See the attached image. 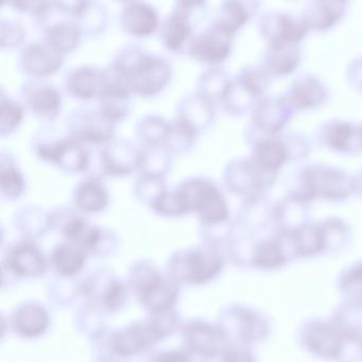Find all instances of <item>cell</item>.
<instances>
[{
	"label": "cell",
	"instance_id": "6da1fadb",
	"mask_svg": "<svg viewBox=\"0 0 362 362\" xmlns=\"http://www.w3.org/2000/svg\"><path fill=\"white\" fill-rule=\"evenodd\" d=\"M108 69L118 76L133 95L154 98L161 95L172 78L169 62L152 55L138 46H128L118 51Z\"/></svg>",
	"mask_w": 362,
	"mask_h": 362
},
{
	"label": "cell",
	"instance_id": "7a4b0ae2",
	"mask_svg": "<svg viewBox=\"0 0 362 362\" xmlns=\"http://www.w3.org/2000/svg\"><path fill=\"white\" fill-rule=\"evenodd\" d=\"M34 156L68 175L89 173L91 170V153L89 146L69 136L66 129H55L38 131L32 138Z\"/></svg>",
	"mask_w": 362,
	"mask_h": 362
},
{
	"label": "cell",
	"instance_id": "3957f363",
	"mask_svg": "<svg viewBox=\"0 0 362 362\" xmlns=\"http://www.w3.org/2000/svg\"><path fill=\"white\" fill-rule=\"evenodd\" d=\"M223 266L225 257L201 244L174 251L168 259L166 274L179 284L202 285L218 276Z\"/></svg>",
	"mask_w": 362,
	"mask_h": 362
},
{
	"label": "cell",
	"instance_id": "277c9868",
	"mask_svg": "<svg viewBox=\"0 0 362 362\" xmlns=\"http://www.w3.org/2000/svg\"><path fill=\"white\" fill-rule=\"evenodd\" d=\"M129 284L153 314L171 310L179 297V283L148 259H140L129 270Z\"/></svg>",
	"mask_w": 362,
	"mask_h": 362
},
{
	"label": "cell",
	"instance_id": "5b68a950",
	"mask_svg": "<svg viewBox=\"0 0 362 362\" xmlns=\"http://www.w3.org/2000/svg\"><path fill=\"white\" fill-rule=\"evenodd\" d=\"M188 209L202 226L230 221L229 204L220 187L206 177L187 178L176 187Z\"/></svg>",
	"mask_w": 362,
	"mask_h": 362
},
{
	"label": "cell",
	"instance_id": "8992f818",
	"mask_svg": "<svg viewBox=\"0 0 362 362\" xmlns=\"http://www.w3.org/2000/svg\"><path fill=\"white\" fill-rule=\"evenodd\" d=\"M116 125L97 108L78 107L66 119L65 129L77 141L89 148H101L116 138Z\"/></svg>",
	"mask_w": 362,
	"mask_h": 362
},
{
	"label": "cell",
	"instance_id": "52a82bcc",
	"mask_svg": "<svg viewBox=\"0 0 362 362\" xmlns=\"http://www.w3.org/2000/svg\"><path fill=\"white\" fill-rule=\"evenodd\" d=\"M353 192L352 180L335 168L312 165L301 174V194L310 202L316 198L341 200Z\"/></svg>",
	"mask_w": 362,
	"mask_h": 362
},
{
	"label": "cell",
	"instance_id": "ba28073f",
	"mask_svg": "<svg viewBox=\"0 0 362 362\" xmlns=\"http://www.w3.org/2000/svg\"><path fill=\"white\" fill-rule=\"evenodd\" d=\"M276 174L259 169L251 159H234L227 163L222 180L227 189L244 202L261 197L264 189L276 180Z\"/></svg>",
	"mask_w": 362,
	"mask_h": 362
},
{
	"label": "cell",
	"instance_id": "9c48e42d",
	"mask_svg": "<svg viewBox=\"0 0 362 362\" xmlns=\"http://www.w3.org/2000/svg\"><path fill=\"white\" fill-rule=\"evenodd\" d=\"M98 152V170L94 175L100 177L125 178L138 173L142 148L134 142L114 138Z\"/></svg>",
	"mask_w": 362,
	"mask_h": 362
},
{
	"label": "cell",
	"instance_id": "30bf717a",
	"mask_svg": "<svg viewBox=\"0 0 362 362\" xmlns=\"http://www.w3.org/2000/svg\"><path fill=\"white\" fill-rule=\"evenodd\" d=\"M2 270L19 279H38L44 276L50 267L48 257L34 240L13 243L2 257Z\"/></svg>",
	"mask_w": 362,
	"mask_h": 362
},
{
	"label": "cell",
	"instance_id": "8fae6325",
	"mask_svg": "<svg viewBox=\"0 0 362 362\" xmlns=\"http://www.w3.org/2000/svg\"><path fill=\"white\" fill-rule=\"evenodd\" d=\"M21 103L26 110L43 122H53L63 110L61 93L50 83L30 78L21 87Z\"/></svg>",
	"mask_w": 362,
	"mask_h": 362
},
{
	"label": "cell",
	"instance_id": "7c38bea8",
	"mask_svg": "<svg viewBox=\"0 0 362 362\" xmlns=\"http://www.w3.org/2000/svg\"><path fill=\"white\" fill-rule=\"evenodd\" d=\"M233 33L214 23L208 30L193 36L186 54L210 67H218L229 57Z\"/></svg>",
	"mask_w": 362,
	"mask_h": 362
},
{
	"label": "cell",
	"instance_id": "4fadbf2b",
	"mask_svg": "<svg viewBox=\"0 0 362 362\" xmlns=\"http://www.w3.org/2000/svg\"><path fill=\"white\" fill-rule=\"evenodd\" d=\"M19 68L31 78H44L57 74L64 65V55L45 42L27 45L19 55Z\"/></svg>",
	"mask_w": 362,
	"mask_h": 362
},
{
	"label": "cell",
	"instance_id": "5bb4252c",
	"mask_svg": "<svg viewBox=\"0 0 362 362\" xmlns=\"http://www.w3.org/2000/svg\"><path fill=\"white\" fill-rule=\"evenodd\" d=\"M108 84L106 70L91 66L74 68L68 72L64 81L66 93L79 101L99 100Z\"/></svg>",
	"mask_w": 362,
	"mask_h": 362
},
{
	"label": "cell",
	"instance_id": "9a60e30c",
	"mask_svg": "<svg viewBox=\"0 0 362 362\" xmlns=\"http://www.w3.org/2000/svg\"><path fill=\"white\" fill-rule=\"evenodd\" d=\"M108 84L98 100V110L115 124L123 122L130 116L133 105V93L127 85L117 78L110 69H106Z\"/></svg>",
	"mask_w": 362,
	"mask_h": 362
},
{
	"label": "cell",
	"instance_id": "2e32d148",
	"mask_svg": "<svg viewBox=\"0 0 362 362\" xmlns=\"http://www.w3.org/2000/svg\"><path fill=\"white\" fill-rule=\"evenodd\" d=\"M72 206L84 215L103 213L110 206L111 195L102 177L89 174L72 191Z\"/></svg>",
	"mask_w": 362,
	"mask_h": 362
},
{
	"label": "cell",
	"instance_id": "e0dca14e",
	"mask_svg": "<svg viewBox=\"0 0 362 362\" xmlns=\"http://www.w3.org/2000/svg\"><path fill=\"white\" fill-rule=\"evenodd\" d=\"M215 117V103L198 93L184 95L176 107V118L186 123L199 135L212 127Z\"/></svg>",
	"mask_w": 362,
	"mask_h": 362
},
{
	"label": "cell",
	"instance_id": "ac0fdd59",
	"mask_svg": "<svg viewBox=\"0 0 362 362\" xmlns=\"http://www.w3.org/2000/svg\"><path fill=\"white\" fill-rule=\"evenodd\" d=\"M123 31L134 37H147L157 31L159 17L157 10L144 1H131L123 8L120 15Z\"/></svg>",
	"mask_w": 362,
	"mask_h": 362
},
{
	"label": "cell",
	"instance_id": "d6986e66",
	"mask_svg": "<svg viewBox=\"0 0 362 362\" xmlns=\"http://www.w3.org/2000/svg\"><path fill=\"white\" fill-rule=\"evenodd\" d=\"M293 112L284 99L263 100L253 108V127L261 133L274 135L284 129Z\"/></svg>",
	"mask_w": 362,
	"mask_h": 362
},
{
	"label": "cell",
	"instance_id": "ffe728a7",
	"mask_svg": "<svg viewBox=\"0 0 362 362\" xmlns=\"http://www.w3.org/2000/svg\"><path fill=\"white\" fill-rule=\"evenodd\" d=\"M13 226L23 240L44 238L51 230L50 211L34 204L21 206L13 215Z\"/></svg>",
	"mask_w": 362,
	"mask_h": 362
},
{
	"label": "cell",
	"instance_id": "44dd1931",
	"mask_svg": "<svg viewBox=\"0 0 362 362\" xmlns=\"http://www.w3.org/2000/svg\"><path fill=\"white\" fill-rule=\"evenodd\" d=\"M89 257L82 248L63 240L51 250L48 259L50 267L60 278L72 279L84 269Z\"/></svg>",
	"mask_w": 362,
	"mask_h": 362
},
{
	"label": "cell",
	"instance_id": "7402d4cb",
	"mask_svg": "<svg viewBox=\"0 0 362 362\" xmlns=\"http://www.w3.org/2000/svg\"><path fill=\"white\" fill-rule=\"evenodd\" d=\"M325 146L337 152L355 154L362 151V127L348 122L327 123L321 132Z\"/></svg>",
	"mask_w": 362,
	"mask_h": 362
},
{
	"label": "cell",
	"instance_id": "603a6c76",
	"mask_svg": "<svg viewBox=\"0 0 362 362\" xmlns=\"http://www.w3.org/2000/svg\"><path fill=\"white\" fill-rule=\"evenodd\" d=\"M189 15L174 11L162 25L161 40L166 49L174 53L186 52L187 46L193 36Z\"/></svg>",
	"mask_w": 362,
	"mask_h": 362
},
{
	"label": "cell",
	"instance_id": "cb8c5ba5",
	"mask_svg": "<svg viewBox=\"0 0 362 362\" xmlns=\"http://www.w3.org/2000/svg\"><path fill=\"white\" fill-rule=\"evenodd\" d=\"M27 191L25 174L10 153L2 151L0 154V195L6 202L21 199Z\"/></svg>",
	"mask_w": 362,
	"mask_h": 362
},
{
	"label": "cell",
	"instance_id": "d4e9b609",
	"mask_svg": "<svg viewBox=\"0 0 362 362\" xmlns=\"http://www.w3.org/2000/svg\"><path fill=\"white\" fill-rule=\"evenodd\" d=\"M289 157L286 144L276 138H261L253 144L251 160L263 171L276 174Z\"/></svg>",
	"mask_w": 362,
	"mask_h": 362
},
{
	"label": "cell",
	"instance_id": "484cf974",
	"mask_svg": "<svg viewBox=\"0 0 362 362\" xmlns=\"http://www.w3.org/2000/svg\"><path fill=\"white\" fill-rule=\"evenodd\" d=\"M12 323L19 335L28 338L38 337L48 327V313L40 304H23L13 315Z\"/></svg>",
	"mask_w": 362,
	"mask_h": 362
},
{
	"label": "cell",
	"instance_id": "4316f807",
	"mask_svg": "<svg viewBox=\"0 0 362 362\" xmlns=\"http://www.w3.org/2000/svg\"><path fill=\"white\" fill-rule=\"evenodd\" d=\"M308 200L295 193L283 200L273 210V218L280 232H293L305 225Z\"/></svg>",
	"mask_w": 362,
	"mask_h": 362
},
{
	"label": "cell",
	"instance_id": "83f0119b",
	"mask_svg": "<svg viewBox=\"0 0 362 362\" xmlns=\"http://www.w3.org/2000/svg\"><path fill=\"white\" fill-rule=\"evenodd\" d=\"M327 98V91L316 78H301L295 83L290 93L284 98L291 110H305L320 106Z\"/></svg>",
	"mask_w": 362,
	"mask_h": 362
},
{
	"label": "cell",
	"instance_id": "f1b7e54d",
	"mask_svg": "<svg viewBox=\"0 0 362 362\" xmlns=\"http://www.w3.org/2000/svg\"><path fill=\"white\" fill-rule=\"evenodd\" d=\"M45 40L65 55L78 48L82 32L76 21H66L65 16L44 29Z\"/></svg>",
	"mask_w": 362,
	"mask_h": 362
},
{
	"label": "cell",
	"instance_id": "f546056e",
	"mask_svg": "<svg viewBox=\"0 0 362 362\" xmlns=\"http://www.w3.org/2000/svg\"><path fill=\"white\" fill-rule=\"evenodd\" d=\"M161 334L154 325L127 329L117 334L114 338V350L121 356H131L150 346Z\"/></svg>",
	"mask_w": 362,
	"mask_h": 362
},
{
	"label": "cell",
	"instance_id": "4dcf8cb0",
	"mask_svg": "<svg viewBox=\"0 0 362 362\" xmlns=\"http://www.w3.org/2000/svg\"><path fill=\"white\" fill-rule=\"evenodd\" d=\"M259 97L242 78L232 81L229 89L220 101L223 110L232 116H242L259 103Z\"/></svg>",
	"mask_w": 362,
	"mask_h": 362
},
{
	"label": "cell",
	"instance_id": "1f68e13d",
	"mask_svg": "<svg viewBox=\"0 0 362 362\" xmlns=\"http://www.w3.org/2000/svg\"><path fill=\"white\" fill-rule=\"evenodd\" d=\"M290 257L286 240L282 233H278V238L274 240H263L255 245L252 263L257 267L271 269L284 265Z\"/></svg>",
	"mask_w": 362,
	"mask_h": 362
},
{
	"label": "cell",
	"instance_id": "d6a6232c",
	"mask_svg": "<svg viewBox=\"0 0 362 362\" xmlns=\"http://www.w3.org/2000/svg\"><path fill=\"white\" fill-rule=\"evenodd\" d=\"M170 121L157 115H146L136 122L135 137L142 148L164 146Z\"/></svg>",
	"mask_w": 362,
	"mask_h": 362
},
{
	"label": "cell",
	"instance_id": "836d02e7",
	"mask_svg": "<svg viewBox=\"0 0 362 362\" xmlns=\"http://www.w3.org/2000/svg\"><path fill=\"white\" fill-rule=\"evenodd\" d=\"M174 155L165 146L142 148L137 174L166 178L171 170Z\"/></svg>",
	"mask_w": 362,
	"mask_h": 362
},
{
	"label": "cell",
	"instance_id": "e575fe53",
	"mask_svg": "<svg viewBox=\"0 0 362 362\" xmlns=\"http://www.w3.org/2000/svg\"><path fill=\"white\" fill-rule=\"evenodd\" d=\"M74 18L82 34L89 36L100 35L108 27V11L104 4L98 0H87Z\"/></svg>",
	"mask_w": 362,
	"mask_h": 362
},
{
	"label": "cell",
	"instance_id": "d590c367",
	"mask_svg": "<svg viewBox=\"0 0 362 362\" xmlns=\"http://www.w3.org/2000/svg\"><path fill=\"white\" fill-rule=\"evenodd\" d=\"M199 134L183 121L174 118L170 121L169 129L164 146L174 155L188 154L195 148Z\"/></svg>",
	"mask_w": 362,
	"mask_h": 362
},
{
	"label": "cell",
	"instance_id": "8d00e7d4",
	"mask_svg": "<svg viewBox=\"0 0 362 362\" xmlns=\"http://www.w3.org/2000/svg\"><path fill=\"white\" fill-rule=\"evenodd\" d=\"M231 83L232 81L225 70L219 67H210L198 80L196 93L213 103H220Z\"/></svg>",
	"mask_w": 362,
	"mask_h": 362
},
{
	"label": "cell",
	"instance_id": "74e56055",
	"mask_svg": "<svg viewBox=\"0 0 362 362\" xmlns=\"http://www.w3.org/2000/svg\"><path fill=\"white\" fill-rule=\"evenodd\" d=\"M25 106L21 102L1 93L0 97V136L1 138L13 135L25 120Z\"/></svg>",
	"mask_w": 362,
	"mask_h": 362
},
{
	"label": "cell",
	"instance_id": "f35d334b",
	"mask_svg": "<svg viewBox=\"0 0 362 362\" xmlns=\"http://www.w3.org/2000/svg\"><path fill=\"white\" fill-rule=\"evenodd\" d=\"M221 336L218 332L206 325H195L189 327L186 340L189 348L202 356H214L216 354Z\"/></svg>",
	"mask_w": 362,
	"mask_h": 362
},
{
	"label": "cell",
	"instance_id": "ab89813d",
	"mask_svg": "<svg viewBox=\"0 0 362 362\" xmlns=\"http://www.w3.org/2000/svg\"><path fill=\"white\" fill-rule=\"evenodd\" d=\"M149 209L164 218H180L189 215L186 204L176 187L166 189Z\"/></svg>",
	"mask_w": 362,
	"mask_h": 362
},
{
	"label": "cell",
	"instance_id": "60d3db41",
	"mask_svg": "<svg viewBox=\"0 0 362 362\" xmlns=\"http://www.w3.org/2000/svg\"><path fill=\"white\" fill-rule=\"evenodd\" d=\"M167 189L166 178L154 177V176L142 175L137 174L132 194L133 197L142 206L150 208L153 202Z\"/></svg>",
	"mask_w": 362,
	"mask_h": 362
},
{
	"label": "cell",
	"instance_id": "b9f144b4",
	"mask_svg": "<svg viewBox=\"0 0 362 362\" xmlns=\"http://www.w3.org/2000/svg\"><path fill=\"white\" fill-rule=\"evenodd\" d=\"M248 18V10L240 0H225L219 8L215 23L234 34L247 23Z\"/></svg>",
	"mask_w": 362,
	"mask_h": 362
},
{
	"label": "cell",
	"instance_id": "7bdbcfd3",
	"mask_svg": "<svg viewBox=\"0 0 362 362\" xmlns=\"http://www.w3.org/2000/svg\"><path fill=\"white\" fill-rule=\"evenodd\" d=\"M324 230L325 250H341L349 238L348 227L338 219H329L322 223Z\"/></svg>",
	"mask_w": 362,
	"mask_h": 362
},
{
	"label": "cell",
	"instance_id": "ee69618b",
	"mask_svg": "<svg viewBox=\"0 0 362 362\" xmlns=\"http://www.w3.org/2000/svg\"><path fill=\"white\" fill-rule=\"evenodd\" d=\"M26 33L23 25H19L16 21H1V48L12 49L17 48L23 44L25 40Z\"/></svg>",
	"mask_w": 362,
	"mask_h": 362
},
{
	"label": "cell",
	"instance_id": "f6af8a7d",
	"mask_svg": "<svg viewBox=\"0 0 362 362\" xmlns=\"http://www.w3.org/2000/svg\"><path fill=\"white\" fill-rule=\"evenodd\" d=\"M4 1L8 2L9 6L14 10L21 13H28L33 16L40 14L50 2L49 0H4Z\"/></svg>",
	"mask_w": 362,
	"mask_h": 362
},
{
	"label": "cell",
	"instance_id": "bcb514c9",
	"mask_svg": "<svg viewBox=\"0 0 362 362\" xmlns=\"http://www.w3.org/2000/svg\"><path fill=\"white\" fill-rule=\"evenodd\" d=\"M87 0H52L53 4L67 15L76 17L82 10Z\"/></svg>",
	"mask_w": 362,
	"mask_h": 362
},
{
	"label": "cell",
	"instance_id": "7dc6e473",
	"mask_svg": "<svg viewBox=\"0 0 362 362\" xmlns=\"http://www.w3.org/2000/svg\"><path fill=\"white\" fill-rule=\"evenodd\" d=\"M174 1H176L174 10L191 15V11L203 6L206 0H174Z\"/></svg>",
	"mask_w": 362,
	"mask_h": 362
},
{
	"label": "cell",
	"instance_id": "c3c4849f",
	"mask_svg": "<svg viewBox=\"0 0 362 362\" xmlns=\"http://www.w3.org/2000/svg\"><path fill=\"white\" fill-rule=\"evenodd\" d=\"M155 362H191L188 357L182 353L168 352L159 355Z\"/></svg>",
	"mask_w": 362,
	"mask_h": 362
},
{
	"label": "cell",
	"instance_id": "681fc988",
	"mask_svg": "<svg viewBox=\"0 0 362 362\" xmlns=\"http://www.w3.org/2000/svg\"><path fill=\"white\" fill-rule=\"evenodd\" d=\"M352 187L353 192H356V193L362 195V171L358 174V175L352 178Z\"/></svg>",
	"mask_w": 362,
	"mask_h": 362
},
{
	"label": "cell",
	"instance_id": "f907efd6",
	"mask_svg": "<svg viewBox=\"0 0 362 362\" xmlns=\"http://www.w3.org/2000/svg\"><path fill=\"white\" fill-rule=\"evenodd\" d=\"M119 1H133V0H119Z\"/></svg>",
	"mask_w": 362,
	"mask_h": 362
}]
</instances>
